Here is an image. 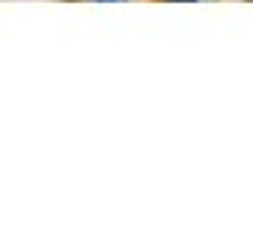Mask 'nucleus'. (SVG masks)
Segmentation results:
<instances>
[{"instance_id": "obj_1", "label": "nucleus", "mask_w": 253, "mask_h": 245, "mask_svg": "<svg viewBox=\"0 0 253 245\" xmlns=\"http://www.w3.org/2000/svg\"><path fill=\"white\" fill-rule=\"evenodd\" d=\"M97 3H126V0H97Z\"/></svg>"}, {"instance_id": "obj_2", "label": "nucleus", "mask_w": 253, "mask_h": 245, "mask_svg": "<svg viewBox=\"0 0 253 245\" xmlns=\"http://www.w3.org/2000/svg\"><path fill=\"white\" fill-rule=\"evenodd\" d=\"M171 3H196V0H171Z\"/></svg>"}]
</instances>
